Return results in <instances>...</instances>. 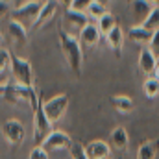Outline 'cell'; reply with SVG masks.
Wrapping results in <instances>:
<instances>
[{
    "label": "cell",
    "mask_w": 159,
    "mask_h": 159,
    "mask_svg": "<svg viewBox=\"0 0 159 159\" xmlns=\"http://www.w3.org/2000/svg\"><path fill=\"white\" fill-rule=\"evenodd\" d=\"M57 41H59V48H61V54L67 61V65L70 67V70L80 76L81 74V69H83V46L76 35H70L69 32L61 30L57 32Z\"/></svg>",
    "instance_id": "obj_1"
},
{
    "label": "cell",
    "mask_w": 159,
    "mask_h": 159,
    "mask_svg": "<svg viewBox=\"0 0 159 159\" xmlns=\"http://www.w3.org/2000/svg\"><path fill=\"white\" fill-rule=\"evenodd\" d=\"M0 100H6L9 104H26L32 109H35V106L39 104L41 94L37 93V89L15 83V81H6L0 87Z\"/></svg>",
    "instance_id": "obj_2"
},
{
    "label": "cell",
    "mask_w": 159,
    "mask_h": 159,
    "mask_svg": "<svg viewBox=\"0 0 159 159\" xmlns=\"http://www.w3.org/2000/svg\"><path fill=\"white\" fill-rule=\"evenodd\" d=\"M43 106H44V102L41 98L39 104L34 109V117H32V120H34V143H35V146H41L44 143V139L52 133V122L48 120Z\"/></svg>",
    "instance_id": "obj_3"
},
{
    "label": "cell",
    "mask_w": 159,
    "mask_h": 159,
    "mask_svg": "<svg viewBox=\"0 0 159 159\" xmlns=\"http://www.w3.org/2000/svg\"><path fill=\"white\" fill-rule=\"evenodd\" d=\"M11 76L15 83L32 87L34 85V69L32 63L26 57H19V56H11V65H9Z\"/></svg>",
    "instance_id": "obj_4"
},
{
    "label": "cell",
    "mask_w": 159,
    "mask_h": 159,
    "mask_svg": "<svg viewBox=\"0 0 159 159\" xmlns=\"http://www.w3.org/2000/svg\"><path fill=\"white\" fill-rule=\"evenodd\" d=\"M43 107H44V113H46L48 120L52 124H56V122H59V120L65 117V113L69 109V94H65V93L56 94L50 100H46Z\"/></svg>",
    "instance_id": "obj_5"
},
{
    "label": "cell",
    "mask_w": 159,
    "mask_h": 159,
    "mask_svg": "<svg viewBox=\"0 0 159 159\" xmlns=\"http://www.w3.org/2000/svg\"><path fill=\"white\" fill-rule=\"evenodd\" d=\"M0 131H2V135H4V139H6L9 144H13V146L22 144V141H24V137H26V129H24L22 122L17 120V119L4 120V122L0 124Z\"/></svg>",
    "instance_id": "obj_6"
},
{
    "label": "cell",
    "mask_w": 159,
    "mask_h": 159,
    "mask_svg": "<svg viewBox=\"0 0 159 159\" xmlns=\"http://www.w3.org/2000/svg\"><path fill=\"white\" fill-rule=\"evenodd\" d=\"M63 22H65V32L78 37V34L91 22V19L83 11H74L72 7H67V11L63 15Z\"/></svg>",
    "instance_id": "obj_7"
},
{
    "label": "cell",
    "mask_w": 159,
    "mask_h": 159,
    "mask_svg": "<svg viewBox=\"0 0 159 159\" xmlns=\"http://www.w3.org/2000/svg\"><path fill=\"white\" fill-rule=\"evenodd\" d=\"M72 139L69 133L61 131V129H52V133L44 139V143L41 144L46 152H61V150H70L72 146Z\"/></svg>",
    "instance_id": "obj_8"
},
{
    "label": "cell",
    "mask_w": 159,
    "mask_h": 159,
    "mask_svg": "<svg viewBox=\"0 0 159 159\" xmlns=\"http://www.w3.org/2000/svg\"><path fill=\"white\" fill-rule=\"evenodd\" d=\"M41 7H43V2L41 0H28L26 4H22L20 7H15L13 9V19L19 20V22H28L30 26H34L37 15H39Z\"/></svg>",
    "instance_id": "obj_9"
},
{
    "label": "cell",
    "mask_w": 159,
    "mask_h": 159,
    "mask_svg": "<svg viewBox=\"0 0 159 159\" xmlns=\"http://www.w3.org/2000/svg\"><path fill=\"white\" fill-rule=\"evenodd\" d=\"M57 9H59V2H57V0H44L39 15H37L35 22H34V26H32V30H41V28H44V26L56 17Z\"/></svg>",
    "instance_id": "obj_10"
},
{
    "label": "cell",
    "mask_w": 159,
    "mask_h": 159,
    "mask_svg": "<svg viewBox=\"0 0 159 159\" xmlns=\"http://www.w3.org/2000/svg\"><path fill=\"white\" fill-rule=\"evenodd\" d=\"M156 4L152 0H129V9L135 17V24H143L148 15L154 11Z\"/></svg>",
    "instance_id": "obj_11"
},
{
    "label": "cell",
    "mask_w": 159,
    "mask_h": 159,
    "mask_svg": "<svg viewBox=\"0 0 159 159\" xmlns=\"http://www.w3.org/2000/svg\"><path fill=\"white\" fill-rule=\"evenodd\" d=\"M78 39H80V43H81L83 48H94V46H98V43L102 39V34H100V30H98L96 24L89 22V24L78 34Z\"/></svg>",
    "instance_id": "obj_12"
},
{
    "label": "cell",
    "mask_w": 159,
    "mask_h": 159,
    "mask_svg": "<svg viewBox=\"0 0 159 159\" xmlns=\"http://www.w3.org/2000/svg\"><path fill=\"white\" fill-rule=\"evenodd\" d=\"M85 154L89 159H109L111 148L106 141H91L85 144Z\"/></svg>",
    "instance_id": "obj_13"
},
{
    "label": "cell",
    "mask_w": 159,
    "mask_h": 159,
    "mask_svg": "<svg viewBox=\"0 0 159 159\" xmlns=\"http://www.w3.org/2000/svg\"><path fill=\"white\" fill-rule=\"evenodd\" d=\"M7 34H9V37L13 39V43L19 44V46L28 43V30H26V26H24L22 22L15 20V19H11V20L7 22Z\"/></svg>",
    "instance_id": "obj_14"
},
{
    "label": "cell",
    "mask_w": 159,
    "mask_h": 159,
    "mask_svg": "<svg viewBox=\"0 0 159 159\" xmlns=\"http://www.w3.org/2000/svg\"><path fill=\"white\" fill-rule=\"evenodd\" d=\"M156 61H157V57L150 52L148 46H144L141 50V54H139V69H141V72L146 74V76H152L154 69H156Z\"/></svg>",
    "instance_id": "obj_15"
},
{
    "label": "cell",
    "mask_w": 159,
    "mask_h": 159,
    "mask_svg": "<svg viewBox=\"0 0 159 159\" xmlns=\"http://www.w3.org/2000/svg\"><path fill=\"white\" fill-rule=\"evenodd\" d=\"M126 34H128L129 41H133V43H141V44H148L150 39H152V35H154L152 30H148V28H144V26H141V24H133V26H129V30H128Z\"/></svg>",
    "instance_id": "obj_16"
},
{
    "label": "cell",
    "mask_w": 159,
    "mask_h": 159,
    "mask_svg": "<svg viewBox=\"0 0 159 159\" xmlns=\"http://www.w3.org/2000/svg\"><path fill=\"white\" fill-rule=\"evenodd\" d=\"M104 39L107 41V44H109V48L115 52V56H120V54H122V46H124V30L120 28L119 24H117Z\"/></svg>",
    "instance_id": "obj_17"
},
{
    "label": "cell",
    "mask_w": 159,
    "mask_h": 159,
    "mask_svg": "<svg viewBox=\"0 0 159 159\" xmlns=\"http://www.w3.org/2000/svg\"><path fill=\"white\" fill-rule=\"evenodd\" d=\"M109 139H111V144H113L117 150H120V152H126V150H128L129 137H128V131H126L122 126H117V128L111 131Z\"/></svg>",
    "instance_id": "obj_18"
},
{
    "label": "cell",
    "mask_w": 159,
    "mask_h": 159,
    "mask_svg": "<svg viewBox=\"0 0 159 159\" xmlns=\"http://www.w3.org/2000/svg\"><path fill=\"white\" fill-rule=\"evenodd\" d=\"M111 104H113L115 111H119V113H122V115L131 113L133 107H135L133 100H131L129 96H126V94H115V96H111Z\"/></svg>",
    "instance_id": "obj_19"
},
{
    "label": "cell",
    "mask_w": 159,
    "mask_h": 159,
    "mask_svg": "<svg viewBox=\"0 0 159 159\" xmlns=\"http://www.w3.org/2000/svg\"><path fill=\"white\" fill-rule=\"evenodd\" d=\"M157 150H159V139L144 141L137 150V159H156Z\"/></svg>",
    "instance_id": "obj_20"
},
{
    "label": "cell",
    "mask_w": 159,
    "mask_h": 159,
    "mask_svg": "<svg viewBox=\"0 0 159 159\" xmlns=\"http://www.w3.org/2000/svg\"><path fill=\"white\" fill-rule=\"evenodd\" d=\"M96 26H98V30H100V34H102V37H106L115 26H117V20H115V17L107 11L104 17H100L98 20H96Z\"/></svg>",
    "instance_id": "obj_21"
},
{
    "label": "cell",
    "mask_w": 159,
    "mask_h": 159,
    "mask_svg": "<svg viewBox=\"0 0 159 159\" xmlns=\"http://www.w3.org/2000/svg\"><path fill=\"white\" fill-rule=\"evenodd\" d=\"M143 91H144V96L146 98H157L159 96V80L156 76H148L143 83Z\"/></svg>",
    "instance_id": "obj_22"
},
{
    "label": "cell",
    "mask_w": 159,
    "mask_h": 159,
    "mask_svg": "<svg viewBox=\"0 0 159 159\" xmlns=\"http://www.w3.org/2000/svg\"><path fill=\"white\" fill-rule=\"evenodd\" d=\"M85 13H87V17H89V19H91V22H93V20H98L100 17H104V15L107 13V7H106L104 4H100V2H96V0H93Z\"/></svg>",
    "instance_id": "obj_23"
},
{
    "label": "cell",
    "mask_w": 159,
    "mask_h": 159,
    "mask_svg": "<svg viewBox=\"0 0 159 159\" xmlns=\"http://www.w3.org/2000/svg\"><path fill=\"white\" fill-rule=\"evenodd\" d=\"M141 26H144V28H148V30H152V32L159 30V7L157 6L154 7V11L148 15V19H146Z\"/></svg>",
    "instance_id": "obj_24"
},
{
    "label": "cell",
    "mask_w": 159,
    "mask_h": 159,
    "mask_svg": "<svg viewBox=\"0 0 159 159\" xmlns=\"http://www.w3.org/2000/svg\"><path fill=\"white\" fill-rule=\"evenodd\" d=\"M11 65V52L7 48H0V74H4Z\"/></svg>",
    "instance_id": "obj_25"
},
{
    "label": "cell",
    "mask_w": 159,
    "mask_h": 159,
    "mask_svg": "<svg viewBox=\"0 0 159 159\" xmlns=\"http://www.w3.org/2000/svg\"><path fill=\"white\" fill-rule=\"evenodd\" d=\"M69 154H70V159H89L87 154H85V146L80 144V143H74V144L70 146Z\"/></svg>",
    "instance_id": "obj_26"
},
{
    "label": "cell",
    "mask_w": 159,
    "mask_h": 159,
    "mask_svg": "<svg viewBox=\"0 0 159 159\" xmlns=\"http://www.w3.org/2000/svg\"><path fill=\"white\" fill-rule=\"evenodd\" d=\"M148 48H150V52H152V54L159 59V30L154 32L152 39H150V43H148Z\"/></svg>",
    "instance_id": "obj_27"
},
{
    "label": "cell",
    "mask_w": 159,
    "mask_h": 159,
    "mask_svg": "<svg viewBox=\"0 0 159 159\" xmlns=\"http://www.w3.org/2000/svg\"><path fill=\"white\" fill-rule=\"evenodd\" d=\"M28 159H48V152H46L43 146H34Z\"/></svg>",
    "instance_id": "obj_28"
},
{
    "label": "cell",
    "mask_w": 159,
    "mask_h": 159,
    "mask_svg": "<svg viewBox=\"0 0 159 159\" xmlns=\"http://www.w3.org/2000/svg\"><path fill=\"white\" fill-rule=\"evenodd\" d=\"M91 2L93 0H72V4H70V7L74 9V11H87V7L91 6Z\"/></svg>",
    "instance_id": "obj_29"
},
{
    "label": "cell",
    "mask_w": 159,
    "mask_h": 159,
    "mask_svg": "<svg viewBox=\"0 0 159 159\" xmlns=\"http://www.w3.org/2000/svg\"><path fill=\"white\" fill-rule=\"evenodd\" d=\"M9 13V2L7 0H0V17H6Z\"/></svg>",
    "instance_id": "obj_30"
},
{
    "label": "cell",
    "mask_w": 159,
    "mask_h": 159,
    "mask_svg": "<svg viewBox=\"0 0 159 159\" xmlns=\"http://www.w3.org/2000/svg\"><path fill=\"white\" fill-rule=\"evenodd\" d=\"M59 2V6H65V7H70V4H72V0H57Z\"/></svg>",
    "instance_id": "obj_31"
},
{
    "label": "cell",
    "mask_w": 159,
    "mask_h": 159,
    "mask_svg": "<svg viewBox=\"0 0 159 159\" xmlns=\"http://www.w3.org/2000/svg\"><path fill=\"white\" fill-rule=\"evenodd\" d=\"M11 2H13V6H15V7H20V6H22V4H26L28 0H11Z\"/></svg>",
    "instance_id": "obj_32"
},
{
    "label": "cell",
    "mask_w": 159,
    "mask_h": 159,
    "mask_svg": "<svg viewBox=\"0 0 159 159\" xmlns=\"http://www.w3.org/2000/svg\"><path fill=\"white\" fill-rule=\"evenodd\" d=\"M152 76H156V78L159 80V59L156 61V69H154V74H152Z\"/></svg>",
    "instance_id": "obj_33"
},
{
    "label": "cell",
    "mask_w": 159,
    "mask_h": 159,
    "mask_svg": "<svg viewBox=\"0 0 159 159\" xmlns=\"http://www.w3.org/2000/svg\"><path fill=\"white\" fill-rule=\"evenodd\" d=\"M6 81H7V78H6V76H2V74H0V87H2V85H4V83H6Z\"/></svg>",
    "instance_id": "obj_34"
},
{
    "label": "cell",
    "mask_w": 159,
    "mask_h": 159,
    "mask_svg": "<svg viewBox=\"0 0 159 159\" xmlns=\"http://www.w3.org/2000/svg\"><path fill=\"white\" fill-rule=\"evenodd\" d=\"M96 2H100V4H104V6H107V2H111V0H96Z\"/></svg>",
    "instance_id": "obj_35"
},
{
    "label": "cell",
    "mask_w": 159,
    "mask_h": 159,
    "mask_svg": "<svg viewBox=\"0 0 159 159\" xmlns=\"http://www.w3.org/2000/svg\"><path fill=\"white\" fill-rule=\"evenodd\" d=\"M2 44H4V35H2V32H0V48H2Z\"/></svg>",
    "instance_id": "obj_36"
},
{
    "label": "cell",
    "mask_w": 159,
    "mask_h": 159,
    "mask_svg": "<svg viewBox=\"0 0 159 159\" xmlns=\"http://www.w3.org/2000/svg\"><path fill=\"white\" fill-rule=\"evenodd\" d=\"M152 2H154V4H156V6L159 7V0H152Z\"/></svg>",
    "instance_id": "obj_37"
}]
</instances>
